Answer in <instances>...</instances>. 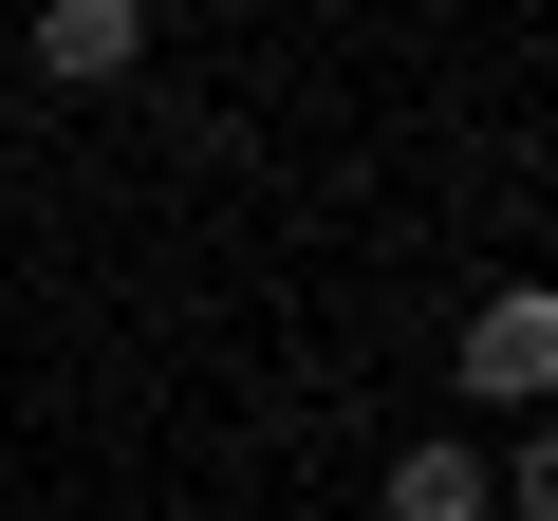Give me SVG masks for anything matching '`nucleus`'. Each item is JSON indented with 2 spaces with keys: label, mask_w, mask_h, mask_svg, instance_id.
Wrapping results in <instances>:
<instances>
[{
  "label": "nucleus",
  "mask_w": 558,
  "mask_h": 521,
  "mask_svg": "<svg viewBox=\"0 0 558 521\" xmlns=\"http://www.w3.org/2000/svg\"><path fill=\"white\" fill-rule=\"evenodd\" d=\"M465 391H484V410H539V391H558V299H539V280H502V299L465 317Z\"/></svg>",
  "instance_id": "f257e3e1"
},
{
  "label": "nucleus",
  "mask_w": 558,
  "mask_h": 521,
  "mask_svg": "<svg viewBox=\"0 0 558 521\" xmlns=\"http://www.w3.org/2000/svg\"><path fill=\"white\" fill-rule=\"evenodd\" d=\"M38 75L57 94H131L149 75V0H38Z\"/></svg>",
  "instance_id": "f03ea898"
},
{
  "label": "nucleus",
  "mask_w": 558,
  "mask_h": 521,
  "mask_svg": "<svg viewBox=\"0 0 558 521\" xmlns=\"http://www.w3.org/2000/svg\"><path fill=\"white\" fill-rule=\"evenodd\" d=\"M391 521H484V447H391Z\"/></svg>",
  "instance_id": "7ed1b4c3"
}]
</instances>
